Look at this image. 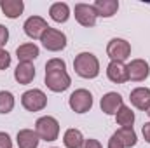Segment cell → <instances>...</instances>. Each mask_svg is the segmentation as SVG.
Instances as JSON below:
<instances>
[{
  "label": "cell",
  "instance_id": "1",
  "mask_svg": "<svg viewBox=\"0 0 150 148\" xmlns=\"http://www.w3.org/2000/svg\"><path fill=\"white\" fill-rule=\"evenodd\" d=\"M44 82L52 92H65L72 85V77L67 72V63L61 58H51L45 63Z\"/></svg>",
  "mask_w": 150,
  "mask_h": 148
},
{
  "label": "cell",
  "instance_id": "2",
  "mask_svg": "<svg viewBox=\"0 0 150 148\" xmlns=\"http://www.w3.org/2000/svg\"><path fill=\"white\" fill-rule=\"evenodd\" d=\"M74 70L82 78H96L100 75V59L93 52H80L74 59Z\"/></svg>",
  "mask_w": 150,
  "mask_h": 148
},
{
  "label": "cell",
  "instance_id": "3",
  "mask_svg": "<svg viewBox=\"0 0 150 148\" xmlns=\"http://www.w3.org/2000/svg\"><path fill=\"white\" fill-rule=\"evenodd\" d=\"M35 132L38 134L40 141H56L59 136V122L51 115H44L35 122Z\"/></svg>",
  "mask_w": 150,
  "mask_h": 148
},
{
  "label": "cell",
  "instance_id": "4",
  "mask_svg": "<svg viewBox=\"0 0 150 148\" xmlns=\"http://www.w3.org/2000/svg\"><path fill=\"white\" fill-rule=\"evenodd\" d=\"M40 42H42L44 49H47L51 52H59V51H63L67 47V35L61 30L49 26L44 32V35L40 37Z\"/></svg>",
  "mask_w": 150,
  "mask_h": 148
},
{
  "label": "cell",
  "instance_id": "5",
  "mask_svg": "<svg viewBox=\"0 0 150 148\" xmlns=\"http://www.w3.org/2000/svg\"><path fill=\"white\" fill-rule=\"evenodd\" d=\"M21 105L26 111H42L47 106V94L42 89H30L21 94Z\"/></svg>",
  "mask_w": 150,
  "mask_h": 148
},
{
  "label": "cell",
  "instance_id": "6",
  "mask_svg": "<svg viewBox=\"0 0 150 148\" xmlns=\"http://www.w3.org/2000/svg\"><path fill=\"white\" fill-rule=\"evenodd\" d=\"M68 106L75 113H86L93 108V94L87 89H75L68 98Z\"/></svg>",
  "mask_w": 150,
  "mask_h": 148
},
{
  "label": "cell",
  "instance_id": "7",
  "mask_svg": "<svg viewBox=\"0 0 150 148\" xmlns=\"http://www.w3.org/2000/svg\"><path fill=\"white\" fill-rule=\"evenodd\" d=\"M107 54L110 58V61H119L124 63L129 56H131V44L124 38H112L107 44Z\"/></svg>",
  "mask_w": 150,
  "mask_h": 148
},
{
  "label": "cell",
  "instance_id": "8",
  "mask_svg": "<svg viewBox=\"0 0 150 148\" xmlns=\"http://www.w3.org/2000/svg\"><path fill=\"white\" fill-rule=\"evenodd\" d=\"M74 16L77 19V23L80 26H86V28H93L96 25V11L91 4H75L74 7Z\"/></svg>",
  "mask_w": 150,
  "mask_h": 148
},
{
  "label": "cell",
  "instance_id": "9",
  "mask_svg": "<svg viewBox=\"0 0 150 148\" xmlns=\"http://www.w3.org/2000/svg\"><path fill=\"white\" fill-rule=\"evenodd\" d=\"M127 80L131 82H143L150 75V66L145 59H131L127 65Z\"/></svg>",
  "mask_w": 150,
  "mask_h": 148
},
{
  "label": "cell",
  "instance_id": "10",
  "mask_svg": "<svg viewBox=\"0 0 150 148\" xmlns=\"http://www.w3.org/2000/svg\"><path fill=\"white\" fill-rule=\"evenodd\" d=\"M49 28L47 21L40 16H30L25 25H23V30H25V35L32 40H40V37L44 35V32Z\"/></svg>",
  "mask_w": 150,
  "mask_h": 148
},
{
  "label": "cell",
  "instance_id": "11",
  "mask_svg": "<svg viewBox=\"0 0 150 148\" xmlns=\"http://www.w3.org/2000/svg\"><path fill=\"white\" fill-rule=\"evenodd\" d=\"M124 105V99H122V96L119 94V92H107V94H103V98H101V101H100V108L103 113H107V115H113L115 117V113L119 111V108Z\"/></svg>",
  "mask_w": 150,
  "mask_h": 148
},
{
  "label": "cell",
  "instance_id": "12",
  "mask_svg": "<svg viewBox=\"0 0 150 148\" xmlns=\"http://www.w3.org/2000/svg\"><path fill=\"white\" fill-rule=\"evenodd\" d=\"M16 56H18V61L19 63H33V59H37L38 56H40V49H38L37 44L26 42V44L18 45Z\"/></svg>",
  "mask_w": 150,
  "mask_h": 148
},
{
  "label": "cell",
  "instance_id": "13",
  "mask_svg": "<svg viewBox=\"0 0 150 148\" xmlns=\"http://www.w3.org/2000/svg\"><path fill=\"white\" fill-rule=\"evenodd\" d=\"M129 99H131V105L134 108L147 111V108L150 106V89L149 87H136V89H133L131 94H129Z\"/></svg>",
  "mask_w": 150,
  "mask_h": 148
},
{
  "label": "cell",
  "instance_id": "14",
  "mask_svg": "<svg viewBox=\"0 0 150 148\" xmlns=\"http://www.w3.org/2000/svg\"><path fill=\"white\" fill-rule=\"evenodd\" d=\"M107 77L113 84H126L127 82V68L124 63L110 61L107 66Z\"/></svg>",
  "mask_w": 150,
  "mask_h": 148
},
{
  "label": "cell",
  "instance_id": "15",
  "mask_svg": "<svg viewBox=\"0 0 150 148\" xmlns=\"http://www.w3.org/2000/svg\"><path fill=\"white\" fill-rule=\"evenodd\" d=\"M14 78L21 85L32 84L33 78H35V66H33V63H18V66L14 70Z\"/></svg>",
  "mask_w": 150,
  "mask_h": 148
},
{
  "label": "cell",
  "instance_id": "16",
  "mask_svg": "<svg viewBox=\"0 0 150 148\" xmlns=\"http://www.w3.org/2000/svg\"><path fill=\"white\" fill-rule=\"evenodd\" d=\"M16 143L19 148H38L40 138L35 129H19L16 134Z\"/></svg>",
  "mask_w": 150,
  "mask_h": 148
},
{
  "label": "cell",
  "instance_id": "17",
  "mask_svg": "<svg viewBox=\"0 0 150 148\" xmlns=\"http://www.w3.org/2000/svg\"><path fill=\"white\" fill-rule=\"evenodd\" d=\"M94 11H96V16L98 18H113L119 11V0H96L93 4Z\"/></svg>",
  "mask_w": 150,
  "mask_h": 148
},
{
  "label": "cell",
  "instance_id": "18",
  "mask_svg": "<svg viewBox=\"0 0 150 148\" xmlns=\"http://www.w3.org/2000/svg\"><path fill=\"white\" fill-rule=\"evenodd\" d=\"M0 9L5 18L16 19L23 14L25 11V2L23 0H0Z\"/></svg>",
  "mask_w": 150,
  "mask_h": 148
},
{
  "label": "cell",
  "instance_id": "19",
  "mask_svg": "<svg viewBox=\"0 0 150 148\" xmlns=\"http://www.w3.org/2000/svg\"><path fill=\"white\" fill-rule=\"evenodd\" d=\"M49 16H51V19L56 21V23H67V21L70 19L72 12H70L68 4H65V2H54V4L49 7Z\"/></svg>",
  "mask_w": 150,
  "mask_h": 148
},
{
  "label": "cell",
  "instance_id": "20",
  "mask_svg": "<svg viewBox=\"0 0 150 148\" xmlns=\"http://www.w3.org/2000/svg\"><path fill=\"white\" fill-rule=\"evenodd\" d=\"M84 141H86L84 134L79 129H75V127L67 129L65 134H63V145H65V148H82Z\"/></svg>",
  "mask_w": 150,
  "mask_h": 148
},
{
  "label": "cell",
  "instance_id": "21",
  "mask_svg": "<svg viewBox=\"0 0 150 148\" xmlns=\"http://www.w3.org/2000/svg\"><path fill=\"white\" fill-rule=\"evenodd\" d=\"M113 134L119 138V141L122 143L124 148H133L136 145V141H138V136H136V132H134L133 127H120Z\"/></svg>",
  "mask_w": 150,
  "mask_h": 148
},
{
  "label": "cell",
  "instance_id": "22",
  "mask_svg": "<svg viewBox=\"0 0 150 148\" xmlns=\"http://www.w3.org/2000/svg\"><path fill=\"white\" fill-rule=\"evenodd\" d=\"M134 120H136L134 111L131 110L129 106H126V105H122V106L119 108V111L115 113V122H117L120 127H133Z\"/></svg>",
  "mask_w": 150,
  "mask_h": 148
},
{
  "label": "cell",
  "instance_id": "23",
  "mask_svg": "<svg viewBox=\"0 0 150 148\" xmlns=\"http://www.w3.org/2000/svg\"><path fill=\"white\" fill-rule=\"evenodd\" d=\"M16 106V98L11 91H0V113L7 115L14 110Z\"/></svg>",
  "mask_w": 150,
  "mask_h": 148
},
{
  "label": "cell",
  "instance_id": "24",
  "mask_svg": "<svg viewBox=\"0 0 150 148\" xmlns=\"http://www.w3.org/2000/svg\"><path fill=\"white\" fill-rule=\"evenodd\" d=\"M11 54L5 49H0V70H7L11 66Z\"/></svg>",
  "mask_w": 150,
  "mask_h": 148
},
{
  "label": "cell",
  "instance_id": "25",
  "mask_svg": "<svg viewBox=\"0 0 150 148\" xmlns=\"http://www.w3.org/2000/svg\"><path fill=\"white\" fill-rule=\"evenodd\" d=\"M0 148H12V140L5 131H0Z\"/></svg>",
  "mask_w": 150,
  "mask_h": 148
},
{
  "label": "cell",
  "instance_id": "26",
  "mask_svg": "<svg viewBox=\"0 0 150 148\" xmlns=\"http://www.w3.org/2000/svg\"><path fill=\"white\" fill-rule=\"evenodd\" d=\"M7 40H9V30L4 25H0V49H4V45L7 44Z\"/></svg>",
  "mask_w": 150,
  "mask_h": 148
},
{
  "label": "cell",
  "instance_id": "27",
  "mask_svg": "<svg viewBox=\"0 0 150 148\" xmlns=\"http://www.w3.org/2000/svg\"><path fill=\"white\" fill-rule=\"evenodd\" d=\"M82 148H101V143H100L98 140H94V138H89V140L84 141Z\"/></svg>",
  "mask_w": 150,
  "mask_h": 148
},
{
  "label": "cell",
  "instance_id": "28",
  "mask_svg": "<svg viewBox=\"0 0 150 148\" xmlns=\"http://www.w3.org/2000/svg\"><path fill=\"white\" fill-rule=\"evenodd\" d=\"M108 148H124V147H122V143L119 141V138H117L115 134H112L110 140H108Z\"/></svg>",
  "mask_w": 150,
  "mask_h": 148
},
{
  "label": "cell",
  "instance_id": "29",
  "mask_svg": "<svg viewBox=\"0 0 150 148\" xmlns=\"http://www.w3.org/2000/svg\"><path fill=\"white\" fill-rule=\"evenodd\" d=\"M142 134H143L145 141L150 143V122H145V124H143V127H142Z\"/></svg>",
  "mask_w": 150,
  "mask_h": 148
},
{
  "label": "cell",
  "instance_id": "30",
  "mask_svg": "<svg viewBox=\"0 0 150 148\" xmlns=\"http://www.w3.org/2000/svg\"><path fill=\"white\" fill-rule=\"evenodd\" d=\"M147 115H149V117H150V106H149V108H147Z\"/></svg>",
  "mask_w": 150,
  "mask_h": 148
},
{
  "label": "cell",
  "instance_id": "31",
  "mask_svg": "<svg viewBox=\"0 0 150 148\" xmlns=\"http://www.w3.org/2000/svg\"><path fill=\"white\" fill-rule=\"evenodd\" d=\"M52 148H56V147H52Z\"/></svg>",
  "mask_w": 150,
  "mask_h": 148
}]
</instances>
